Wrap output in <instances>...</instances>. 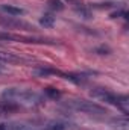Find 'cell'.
<instances>
[{"label": "cell", "mask_w": 129, "mask_h": 130, "mask_svg": "<svg viewBox=\"0 0 129 130\" xmlns=\"http://www.w3.org/2000/svg\"><path fill=\"white\" fill-rule=\"evenodd\" d=\"M0 61L6 62V64H18V62H23V59L14 53H9V52H0Z\"/></svg>", "instance_id": "cell-7"}, {"label": "cell", "mask_w": 129, "mask_h": 130, "mask_svg": "<svg viewBox=\"0 0 129 130\" xmlns=\"http://www.w3.org/2000/svg\"><path fill=\"white\" fill-rule=\"evenodd\" d=\"M14 130H32L29 126H24V124H15Z\"/></svg>", "instance_id": "cell-14"}, {"label": "cell", "mask_w": 129, "mask_h": 130, "mask_svg": "<svg viewBox=\"0 0 129 130\" xmlns=\"http://www.w3.org/2000/svg\"><path fill=\"white\" fill-rule=\"evenodd\" d=\"M44 94H46L49 98H53V100H58V98L61 97V92H59L56 88H52V86L44 88Z\"/></svg>", "instance_id": "cell-11"}, {"label": "cell", "mask_w": 129, "mask_h": 130, "mask_svg": "<svg viewBox=\"0 0 129 130\" xmlns=\"http://www.w3.org/2000/svg\"><path fill=\"white\" fill-rule=\"evenodd\" d=\"M40 24L44 26V27H52L55 24V17L52 14H44L41 18H40Z\"/></svg>", "instance_id": "cell-10"}, {"label": "cell", "mask_w": 129, "mask_h": 130, "mask_svg": "<svg viewBox=\"0 0 129 130\" xmlns=\"http://www.w3.org/2000/svg\"><path fill=\"white\" fill-rule=\"evenodd\" d=\"M90 94H91V97L99 98V100H102V101H105V103H109V104H112V106H117L122 112L128 113L129 100H128L126 95H117V94H114V92H111V91H108V89H105V88H96V89H93Z\"/></svg>", "instance_id": "cell-1"}, {"label": "cell", "mask_w": 129, "mask_h": 130, "mask_svg": "<svg viewBox=\"0 0 129 130\" xmlns=\"http://www.w3.org/2000/svg\"><path fill=\"white\" fill-rule=\"evenodd\" d=\"M2 95H3V98L12 100V101H23L26 104H40L43 101L41 94H38L35 91H31V89H15V88H9Z\"/></svg>", "instance_id": "cell-2"}, {"label": "cell", "mask_w": 129, "mask_h": 130, "mask_svg": "<svg viewBox=\"0 0 129 130\" xmlns=\"http://www.w3.org/2000/svg\"><path fill=\"white\" fill-rule=\"evenodd\" d=\"M111 123L114 124V127H115V129L128 130V118H126V115H125V117H119V118H114Z\"/></svg>", "instance_id": "cell-9"}, {"label": "cell", "mask_w": 129, "mask_h": 130, "mask_svg": "<svg viewBox=\"0 0 129 130\" xmlns=\"http://www.w3.org/2000/svg\"><path fill=\"white\" fill-rule=\"evenodd\" d=\"M2 11H5L6 14H9V15H23L24 14V11L21 9V8H15V6H11V5H2Z\"/></svg>", "instance_id": "cell-8"}, {"label": "cell", "mask_w": 129, "mask_h": 130, "mask_svg": "<svg viewBox=\"0 0 129 130\" xmlns=\"http://www.w3.org/2000/svg\"><path fill=\"white\" fill-rule=\"evenodd\" d=\"M0 39L5 41H17V42H28V44H56L53 39L47 38H32V36H23V35H15V33H2L0 32Z\"/></svg>", "instance_id": "cell-4"}, {"label": "cell", "mask_w": 129, "mask_h": 130, "mask_svg": "<svg viewBox=\"0 0 129 130\" xmlns=\"http://www.w3.org/2000/svg\"><path fill=\"white\" fill-rule=\"evenodd\" d=\"M47 5L53 9V11H62L64 9V3L61 0H47Z\"/></svg>", "instance_id": "cell-12"}, {"label": "cell", "mask_w": 129, "mask_h": 130, "mask_svg": "<svg viewBox=\"0 0 129 130\" xmlns=\"http://www.w3.org/2000/svg\"><path fill=\"white\" fill-rule=\"evenodd\" d=\"M65 129H67V126L64 123H59V121H53L49 126H46V130H65Z\"/></svg>", "instance_id": "cell-13"}, {"label": "cell", "mask_w": 129, "mask_h": 130, "mask_svg": "<svg viewBox=\"0 0 129 130\" xmlns=\"http://www.w3.org/2000/svg\"><path fill=\"white\" fill-rule=\"evenodd\" d=\"M0 26L6 27V29H20V30H36L35 26L24 21V20H20V18H15V17H3L0 15Z\"/></svg>", "instance_id": "cell-5"}, {"label": "cell", "mask_w": 129, "mask_h": 130, "mask_svg": "<svg viewBox=\"0 0 129 130\" xmlns=\"http://www.w3.org/2000/svg\"><path fill=\"white\" fill-rule=\"evenodd\" d=\"M0 130H8V129H6V126H3V124H0Z\"/></svg>", "instance_id": "cell-16"}, {"label": "cell", "mask_w": 129, "mask_h": 130, "mask_svg": "<svg viewBox=\"0 0 129 130\" xmlns=\"http://www.w3.org/2000/svg\"><path fill=\"white\" fill-rule=\"evenodd\" d=\"M18 109H20V106L12 100L0 101V115H11V113H15Z\"/></svg>", "instance_id": "cell-6"}, {"label": "cell", "mask_w": 129, "mask_h": 130, "mask_svg": "<svg viewBox=\"0 0 129 130\" xmlns=\"http://www.w3.org/2000/svg\"><path fill=\"white\" fill-rule=\"evenodd\" d=\"M67 106L78 110V112H84V113H90V115H105V113H108L103 106L97 104L94 101H88V100H70L67 103Z\"/></svg>", "instance_id": "cell-3"}, {"label": "cell", "mask_w": 129, "mask_h": 130, "mask_svg": "<svg viewBox=\"0 0 129 130\" xmlns=\"http://www.w3.org/2000/svg\"><path fill=\"white\" fill-rule=\"evenodd\" d=\"M96 52H99V55H108L109 48L108 47H99V48H96Z\"/></svg>", "instance_id": "cell-15"}]
</instances>
